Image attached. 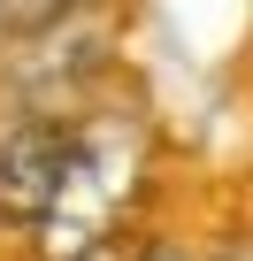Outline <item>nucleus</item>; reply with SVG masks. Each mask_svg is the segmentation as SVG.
<instances>
[{
  "label": "nucleus",
  "instance_id": "39448f33",
  "mask_svg": "<svg viewBox=\"0 0 253 261\" xmlns=\"http://www.w3.org/2000/svg\"><path fill=\"white\" fill-rule=\"evenodd\" d=\"M0 23H8V0H0Z\"/></svg>",
  "mask_w": 253,
  "mask_h": 261
},
{
  "label": "nucleus",
  "instance_id": "f03ea898",
  "mask_svg": "<svg viewBox=\"0 0 253 261\" xmlns=\"http://www.w3.org/2000/svg\"><path fill=\"white\" fill-rule=\"evenodd\" d=\"M123 177H131V162H115L100 130H77L69 185H62V200H54V215H46V253H54V261H77V253L100 246V223H107V207L123 200Z\"/></svg>",
  "mask_w": 253,
  "mask_h": 261
},
{
  "label": "nucleus",
  "instance_id": "20e7f679",
  "mask_svg": "<svg viewBox=\"0 0 253 261\" xmlns=\"http://www.w3.org/2000/svg\"><path fill=\"white\" fill-rule=\"evenodd\" d=\"M138 261H184V253H169V246H146V253H138Z\"/></svg>",
  "mask_w": 253,
  "mask_h": 261
},
{
  "label": "nucleus",
  "instance_id": "7ed1b4c3",
  "mask_svg": "<svg viewBox=\"0 0 253 261\" xmlns=\"http://www.w3.org/2000/svg\"><path fill=\"white\" fill-rule=\"evenodd\" d=\"M62 8H77V0H8V23H54Z\"/></svg>",
  "mask_w": 253,
  "mask_h": 261
},
{
  "label": "nucleus",
  "instance_id": "f257e3e1",
  "mask_svg": "<svg viewBox=\"0 0 253 261\" xmlns=\"http://www.w3.org/2000/svg\"><path fill=\"white\" fill-rule=\"evenodd\" d=\"M69 154H77V130L54 115H31L0 139V215L8 223H46L62 185H69Z\"/></svg>",
  "mask_w": 253,
  "mask_h": 261
}]
</instances>
